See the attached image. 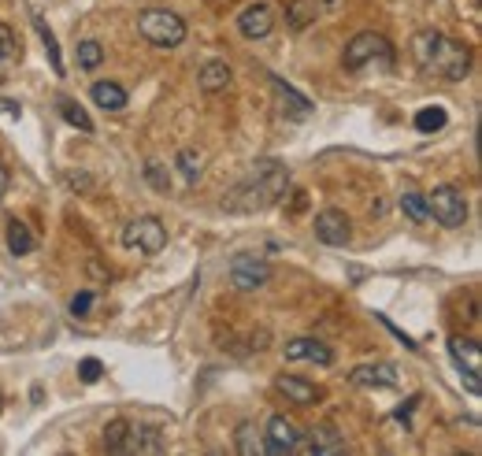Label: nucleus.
Masks as SVG:
<instances>
[{
  "instance_id": "f257e3e1",
  "label": "nucleus",
  "mask_w": 482,
  "mask_h": 456,
  "mask_svg": "<svg viewBox=\"0 0 482 456\" xmlns=\"http://www.w3.org/2000/svg\"><path fill=\"white\" fill-rule=\"evenodd\" d=\"M286 190H290V171L278 160H264V164L252 167L231 193H226L223 212H234V215L264 212V208L278 205V197H283Z\"/></svg>"
},
{
  "instance_id": "f03ea898",
  "label": "nucleus",
  "mask_w": 482,
  "mask_h": 456,
  "mask_svg": "<svg viewBox=\"0 0 482 456\" xmlns=\"http://www.w3.org/2000/svg\"><path fill=\"white\" fill-rule=\"evenodd\" d=\"M412 60L423 74L430 79H445V82H461L471 71V48L452 41L438 30H419L412 38Z\"/></svg>"
},
{
  "instance_id": "7ed1b4c3",
  "label": "nucleus",
  "mask_w": 482,
  "mask_h": 456,
  "mask_svg": "<svg viewBox=\"0 0 482 456\" xmlns=\"http://www.w3.org/2000/svg\"><path fill=\"white\" fill-rule=\"evenodd\" d=\"M138 30L148 45H156V48H179L186 41V22L167 8H145L138 15Z\"/></svg>"
},
{
  "instance_id": "20e7f679",
  "label": "nucleus",
  "mask_w": 482,
  "mask_h": 456,
  "mask_svg": "<svg viewBox=\"0 0 482 456\" xmlns=\"http://www.w3.org/2000/svg\"><path fill=\"white\" fill-rule=\"evenodd\" d=\"M342 63H345V71H364V67H371V63L390 67V63H393V45H390L383 34L364 30V34H357V38L345 45Z\"/></svg>"
},
{
  "instance_id": "39448f33",
  "label": "nucleus",
  "mask_w": 482,
  "mask_h": 456,
  "mask_svg": "<svg viewBox=\"0 0 482 456\" xmlns=\"http://www.w3.org/2000/svg\"><path fill=\"white\" fill-rule=\"evenodd\" d=\"M123 245L131 252H141V257H156L167 245V226L156 215H138L123 226Z\"/></svg>"
},
{
  "instance_id": "423d86ee",
  "label": "nucleus",
  "mask_w": 482,
  "mask_h": 456,
  "mask_svg": "<svg viewBox=\"0 0 482 456\" xmlns=\"http://www.w3.org/2000/svg\"><path fill=\"white\" fill-rule=\"evenodd\" d=\"M427 212L442 226L456 231V226H464V219H468V200L456 186H438L435 193H427Z\"/></svg>"
},
{
  "instance_id": "0eeeda50",
  "label": "nucleus",
  "mask_w": 482,
  "mask_h": 456,
  "mask_svg": "<svg viewBox=\"0 0 482 456\" xmlns=\"http://www.w3.org/2000/svg\"><path fill=\"white\" fill-rule=\"evenodd\" d=\"M231 283L234 290L241 293H252V290H264L271 283V264L264 257H252V252H241L231 264Z\"/></svg>"
},
{
  "instance_id": "6e6552de",
  "label": "nucleus",
  "mask_w": 482,
  "mask_h": 456,
  "mask_svg": "<svg viewBox=\"0 0 482 456\" xmlns=\"http://www.w3.org/2000/svg\"><path fill=\"white\" fill-rule=\"evenodd\" d=\"M300 442H304V435L297 430L293 419H286V416H271V419H267V430H264V452H271V456H286V452H297Z\"/></svg>"
},
{
  "instance_id": "1a4fd4ad",
  "label": "nucleus",
  "mask_w": 482,
  "mask_h": 456,
  "mask_svg": "<svg viewBox=\"0 0 482 456\" xmlns=\"http://www.w3.org/2000/svg\"><path fill=\"white\" fill-rule=\"evenodd\" d=\"M312 231H316V238L323 245H331V249H342V245L352 241V223H349V215L342 208H323L316 215V223H312Z\"/></svg>"
},
{
  "instance_id": "9d476101",
  "label": "nucleus",
  "mask_w": 482,
  "mask_h": 456,
  "mask_svg": "<svg viewBox=\"0 0 482 456\" xmlns=\"http://www.w3.org/2000/svg\"><path fill=\"white\" fill-rule=\"evenodd\" d=\"M238 30H241V38H249V41H257V38H267L271 30H275V8L271 4H249L241 15H238Z\"/></svg>"
},
{
  "instance_id": "9b49d317",
  "label": "nucleus",
  "mask_w": 482,
  "mask_h": 456,
  "mask_svg": "<svg viewBox=\"0 0 482 456\" xmlns=\"http://www.w3.org/2000/svg\"><path fill=\"white\" fill-rule=\"evenodd\" d=\"M352 383L357 386H368V390H393L401 383V375L393 364H360V367H352Z\"/></svg>"
},
{
  "instance_id": "f8f14e48",
  "label": "nucleus",
  "mask_w": 482,
  "mask_h": 456,
  "mask_svg": "<svg viewBox=\"0 0 482 456\" xmlns=\"http://www.w3.org/2000/svg\"><path fill=\"white\" fill-rule=\"evenodd\" d=\"M283 352H286V360H312L319 367H331L334 364V352L326 349L323 342H316V338H293V342L283 345Z\"/></svg>"
},
{
  "instance_id": "ddd939ff",
  "label": "nucleus",
  "mask_w": 482,
  "mask_h": 456,
  "mask_svg": "<svg viewBox=\"0 0 482 456\" xmlns=\"http://www.w3.org/2000/svg\"><path fill=\"white\" fill-rule=\"evenodd\" d=\"M275 390L286 393V401L297 404V409H309V404L319 401V390L309 383V378H300V375H278L275 378Z\"/></svg>"
},
{
  "instance_id": "4468645a",
  "label": "nucleus",
  "mask_w": 482,
  "mask_h": 456,
  "mask_svg": "<svg viewBox=\"0 0 482 456\" xmlns=\"http://www.w3.org/2000/svg\"><path fill=\"white\" fill-rule=\"evenodd\" d=\"M271 89H275L278 105H283V112H286L290 119H309V115H312V100L300 97V93H297L293 86H286L283 79H275V74H271Z\"/></svg>"
},
{
  "instance_id": "2eb2a0df",
  "label": "nucleus",
  "mask_w": 482,
  "mask_h": 456,
  "mask_svg": "<svg viewBox=\"0 0 482 456\" xmlns=\"http://www.w3.org/2000/svg\"><path fill=\"white\" fill-rule=\"evenodd\" d=\"M309 452H316V456H338V452H345V435H338L334 423H319L312 435H309Z\"/></svg>"
},
{
  "instance_id": "dca6fc26",
  "label": "nucleus",
  "mask_w": 482,
  "mask_h": 456,
  "mask_svg": "<svg viewBox=\"0 0 482 456\" xmlns=\"http://www.w3.org/2000/svg\"><path fill=\"white\" fill-rule=\"evenodd\" d=\"M89 97H93V105L105 108V112H123L126 108V89L115 86V82H93Z\"/></svg>"
},
{
  "instance_id": "f3484780",
  "label": "nucleus",
  "mask_w": 482,
  "mask_h": 456,
  "mask_svg": "<svg viewBox=\"0 0 482 456\" xmlns=\"http://www.w3.org/2000/svg\"><path fill=\"white\" fill-rule=\"evenodd\" d=\"M197 82H200V89H205V93H223L226 86H231V67H226L223 60H212V63L200 67Z\"/></svg>"
},
{
  "instance_id": "a211bd4d",
  "label": "nucleus",
  "mask_w": 482,
  "mask_h": 456,
  "mask_svg": "<svg viewBox=\"0 0 482 456\" xmlns=\"http://www.w3.org/2000/svg\"><path fill=\"white\" fill-rule=\"evenodd\" d=\"M319 0H290L286 4V19H290V27L293 30H304L309 22H316L319 19Z\"/></svg>"
},
{
  "instance_id": "6ab92c4d",
  "label": "nucleus",
  "mask_w": 482,
  "mask_h": 456,
  "mask_svg": "<svg viewBox=\"0 0 482 456\" xmlns=\"http://www.w3.org/2000/svg\"><path fill=\"white\" fill-rule=\"evenodd\" d=\"M34 234H30V226L27 223H19V219H12L8 223V252L12 257H27V252H34Z\"/></svg>"
},
{
  "instance_id": "aec40b11",
  "label": "nucleus",
  "mask_w": 482,
  "mask_h": 456,
  "mask_svg": "<svg viewBox=\"0 0 482 456\" xmlns=\"http://www.w3.org/2000/svg\"><path fill=\"white\" fill-rule=\"evenodd\" d=\"M449 357L461 364V371H482V360H478V345L475 342H464V338H452L449 342Z\"/></svg>"
},
{
  "instance_id": "412c9836",
  "label": "nucleus",
  "mask_w": 482,
  "mask_h": 456,
  "mask_svg": "<svg viewBox=\"0 0 482 456\" xmlns=\"http://www.w3.org/2000/svg\"><path fill=\"white\" fill-rule=\"evenodd\" d=\"M234 442H238V452H241V456H260V452H264V435L257 430V423H249V419L238 426Z\"/></svg>"
},
{
  "instance_id": "4be33fe9",
  "label": "nucleus",
  "mask_w": 482,
  "mask_h": 456,
  "mask_svg": "<svg viewBox=\"0 0 482 456\" xmlns=\"http://www.w3.org/2000/svg\"><path fill=\"white\" fill-rule=\"evenodd\" d=\"M131 419H112L105 426V449L108 452H126V442H131Z\"/></svg>"
},
{
  "instance_id": "5701e85b",
  "label": "nucleus",
  "mask_w": 482,
  "mask_h": 456,
  "mask_svg": "<svg viewBox=\"0 0 482 456\" xmlns=\"http://www.w3.org/2000/svg\"><path fill=\"white\" fill-rule=\"evenodd\" d=\"M34 30H38V38L45 45V56H48V63H53L56 79H63V60H60V48H56V34L45 27V19H34Z\"/></svg>"
},
{
  "instance_id": "b1692460",
  "label": "nucleus",
  "mask_w": 482,
  "mask_h": 456,
  "mask_svg": "<svg viewBox=\"0 0 482 456\" xmlns=\"http://www.w3.org/2000/svg\"><path fill=\"white\" fill-rule=\"evenodd\" d=\"M445 108H438V105H430V108H419L416 112V131L419 134H435V131H442L445 126Z\"/></svg>"
},
{
  "instance_id": "393cba45",
  "label": "nucleus",
  "mask_w": 482,
  "mask_h": 456,
  "mask_svg": "<svg viewBox=\"0 0 482 456\" xmlns=\"http://www.w3.org/2000/svg\"><path fill=\"white\" fill-rule=\"evenodd\" d=\"M60 115L74 126V131H82V134H93V119L79 108V100H60Z\"/></svg>"
},
{
  "instance_id": "a878e982",
  "label": "nucleus",
  "mask_w": 482,
  "mask_h": 456,
  "mask_svg": "<svg viewBox=\"0 0 482 456\" xmlns=\"http://www.w3.org/2000/svg\"><path fill=\"white\" fill-rule=\"evenodd\" d=\"M397 205H401V212L409 215L412 223H427V219H430V212H427V197H423V193H401Z\"/></svg>"
},
{
  "instance_id": "bb28decb",
  "label": "nucleus",
  "mask_w": 482,
  "mask_h": 456,
  "mask_svg": "<svg viewBox=\"0 0 482 456\" xmlns=\"http://www.w3.org/2000/svg\"><path fill=\"white\" fill-rule=\"evenodd\" d=\"M100 60H105V48H100V41H82L79 45V67L82 71L100 67Z\"/></svg>"
},
{
  "instance_id": "cd10ccee",
  "label": "nucleus",
  "mask_w": 482,
  "mask_h": 456,
  "mask_svg": "<svg viewBox=\"0 0 482 456\" xmlns=\"http://www.w3.org/2000/svg\"><path fill=\"white\" fill-rule=\"evenodd\" d=\"M15 34H12V27H4V22H0V67H8L12 60H15Z\"/></svg>"
},
{
  "instance_id": "c85d7f7f",
  "label": "nucleus",
  "mask_w": 482,
  "mask_h": 456,
  "mask_svg": "<svg viewBox=\"0 0 482 456\" xmlns=\"http://www.w3.org/2000/svg\"><path fill=\"white\" fill-rule=\"evenodd\" d=\"M179 167H182V174H186V182H197L200 179V156L193 148H182L179 152Z\"/></svg>"
},
{
  "instance_id": "c756f323",
  "label": "nucleus",
  "mask_w": 482,
  "mask_h": 456,
  "mask_svg": "<svg viewBox=\"0 0 482 456\" xmlns=\"http://www.w3.org/2000/svg\"><path fill=\"white\" fill-rule=\"evenodd\" d=\"M100 375H105V364H100L97 357H86L82 364H79V378L86 386H93V383H100Z\"/></svg>"
},
{
  "instance_id": "7c9ffc66",
  "label": "nucleus",
  "mask_w": 482,
  "mask_h": 456,
  "mask_svg": "<svg viewBox=\"0 0 482 456\" xmlns=\"http://www.w3.org/2000/svg\"><path fill=\"white\" fill-rule=\"evenodd\" d=\"M89 308H93V293L89 290H82V293H74L71 297V316H89Z\"/></svg>"
},
{
  "instance_id": "2f4dec72",
  "label": "nucleus",
  "mask_w": 482,
  "mask_h": 456,
  "mask_svg": "<svg viewBox=\"0 0 482 456\" xmlns=\"http://www.w3.org/2000/svg\"><path fill=\"white\" fill-rule=\"evenodd\" d=\"M145 174H148V182L156 186L160 193H167V190H171V182H167V174L160 171V164H148V167H145Z\"/></svg>"
},
{
  "instance_id": "473e14b6",
  "label": "nucleus",
  "mask_w": 482,
  "mask_h": 456,
  "mask_svg": "<svg viewBox=\"0 0 482 456\" xmlns=\"http://www.w3.org/2000/svg\"><path fill=\"white\" fill-rule=\"evenodd\" d=\"M8 182H12V174H8V167H4V164H0V197L8 193Z\"/></svg>"
},
{
  "instance_id": "72a5a7b5",
  "label": "nucleus",
  "mask_w": 482,
  "mask_h": 456,
  "mask_svg": "<svg viewBox=\"0 0 482 456\" xmlns=\"http://www.w3.org/2000/svg\"><path fill=\"white\" fill-rule=\"evenodd\" d=\"M416 404H419V397H412L409 404H404V409H397V419H409V416H412V409H416Z\"/></svg>"
},
{
  "instance_id": "f704fd0d",
  "label": "nucleus",
  "mask_w": 482,
  "mask_h": 456,
  "mask_svg": "<svg viewBox=\"0 0 482 456\" xmlns=\"http://www.w3.org/2000/svg\"><path fill=\"white\" fill-rule=\"evenodd\" d=\"M0 409H4V401H0Z\"/></svg>"
}]
</instances>
